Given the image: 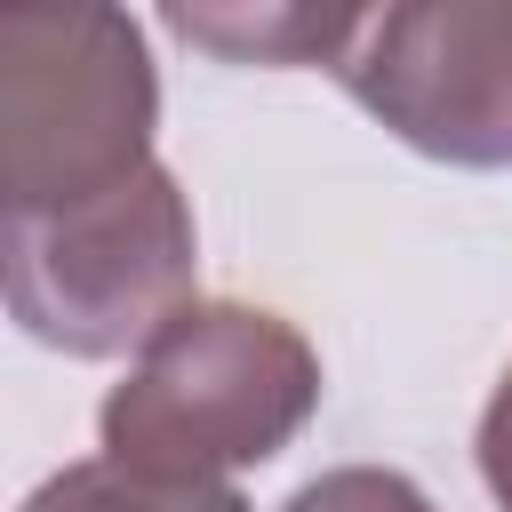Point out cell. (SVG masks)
<instances>
[{
	"instance_id": "obj_1",
	"label": "cell",
	"mask_w": 512,
	"mask_h": 512,
	"mask_svg": "<svg viewBox=\"0 0 512 512\" xmlns=\"http://www.w3.org/2000/svg\"><path fill=\"white\" fill-rule=\"evenodd\" d=\"M320 408V352L296 320L232 296H192L104 392V456L176 472V480H232L272 464Z\"/></svg>"
},
{
	"instance_id": "obj_2",
	"label": "cell",
	"mask_w": 512,
	"mask_h": 512,
	"mask_svg": "<svg viewBox=\"0 0 512 512\" xmlns=\"http://www.w3.org/2000/svg\"><path fill=\"white\" fill-rule=\"evenodd\" d=\"M160 80L128 8L64 0L0 16V200L56 216L152 168Z\"/></svg>"
},
{
	"instance_id": "obj_3",
	"label": "cell",
	"mask_w": 512,
	"mask_h": 512,
	"mask_svg": "<svg viewBox=\"0 0 512 512\" xmlns=\"http://www.w3.org/2000/svg\"><path fill=\"white\" fill-rule=\"evenodd\" d=\"M200 272V232L184 184L152 160L104 200L56 216H8V320L64 360L144 352Z\"/></svg>"
},
{
	"instance_id": "obj_4",
	"label": "cell",
	"mask_w": 512,
	"mask_h": 512,
	"mask_svg": "<svg viewBox=\"0 0 512 512\" xmlns=\"http://www.w3.org/2000/svg\"><path fill=\"white\" fill-rule=\"evenodd\" d=\"M328 72L424 160L512 168V0L352 8Z\"/></svg>"
},
{
	"instance_id": "obj_5",
	"label": "cell",
	"mask_w": 512,
	"mask_h": 512,
	"mask_svg": "<svg viewBox=\"0 0 512 512\" xmlns=\"http://www.w3.org/2000/svg\"><path fill=\"white\" fill-rule=\"evenodd\" d=\"M160 24L176 40L224 56V64H272V72L312 64V72H328L344 32H352V8H336V0H192L184 8L176 0V8H160Z\"/></svg>"
},
{
	"instance_id": "obj_6",
	"label": "cell",
	"mask_w": 512,
	"mask_h": 512,
	"mask_svg": "<svg viewBox=\"0 0 512 512\" xmlns=\"http://www.w3.org/2000/svg\"><path fill=\"white\" fill-rule=\"evenodd\" d=\"M24 512H248V496L232 480H176V472H144L120 456H80L64 472H48Z\"/></svg>"
},
{
	"instance_id": "obj_7",
	"label": "cell",
	"mask_w": 512,
	"mask_h": 512,
	"mask_svg": "<svg viewBox=\"0 0 512 512\" xmlns=\"http://www.w3.org/2000/svg\"><path fill=\"white\" fill-rule=\"evenodd\" d=\"M280 512H432V496H424L408 472H384V464H336V472L304 480Z\"/></svg>"
},
{
	"instance_id": "obj_8",
	"label": "cell",
	"mask_w": 512,
	"mask_h": 512,
	"mask_svg": "<svg viewBox=\"0 0 512 512\" xmlns=\"http://www.w3.org/2000/svg\"><path fill=\"white\" fill-rule=\"evenodd\" d=\"M480 480H488V496L512 512V368L496 376V392H488V408H480Z\"/></svg>"
}]
</instances>
